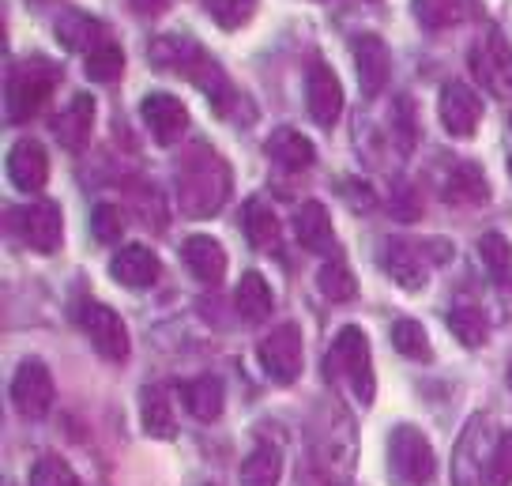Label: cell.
Returning <instances> with one entry per match:
<instances>
[{
	"mask_svg": "<svg viewBox=\"0 0 512 486\" xmlns=\"http://www.w3.org/2000/svg\"><path fill=\"white\" fill-rule=\"evenodd\" d=\"M234 189V174L219 151L208 144L189 147V155L177 166V208L189 219H211L226 204Z\"/></svg>",
	"mask_w": 512,
	"mask_h": 486,
	"instance_id": "1",
	"label": "cell"
},
{
	"mask_svg": "<svg viewBox=\"0 0 512 486\" xmlns=\"http://www.w3.org/2000/svg\"><path fill=\"white\" fill-rule=\"evenodd\" d=\"M57 76H61L57 65L46 61V57H27V61L12 65L8 87H4V95H8V121H31L46 106V98L53 95Z\"/></svg>",
	"mask_w": 512,
	"mask_h": 486,
	"instance_id": "2",
	"label": "cell"
},
{
	"mask_svg": "<svg viewBox=\"0 0 512 486\" xmlns=\"http://www.w3.org/2000/svg\"><path fill=\"white\" fill-rule=\"evenodd\" d=\"M328 377L347 381L362 404L373 400V385H377V381H373V362H369V340L358 324L339 328L336 343H332V351H328Z\"/></svg>",
	"mask_w": 512,
	"mask_h": 486,
	"instance_id": "3",
	"label": "cell"
},
{
	"mask_svg": "<svg viewBox=\"0 0 512 486\" xmlns=\"http://www.w3.org/2000/svg\"><path fill=\"white\" fill-rule=\"evenodd\" d=\"M497 441L490 430V419L479 415L464 426V434L456 441L452 453V486H486L490 483V468H494Z\"/></svg>",
	"mask_w": 512,
	"mask_h": 486,
	"instance_id": "4",
	"label": "cell"
},
{
	"mask_svg": "<svg viewBox=\"0 0 512 486\" xmlns=\"http://www.w3.org/2000/svg\"><path fill=\"white\" fill-rule=\"evenodd\" d=\"M388 468L392 479L403 486H426L437 475V456H433L430 441L415 426H396L388 438Z\"/></svg>",
	"mask_w": 512,
	"mask_h": 486,
	"instance_id": "5",
	"label": "cell"
},
{
	"mask_svg": "<svg viewBox=\"0 0 512 486\" xmlns=\"http://www.w3.org/2000/svg\"><path fill=\"white\" fill-rule=\"evenodd\" d=\"M471 76L497 98H512V46L501 34H482L467 53Z\"/></svg>",
	"mask_w": 512,
	"mask_h": 486,
	"instance_id": "6",
	"label": "cell"
},
{
	"mask_svg": "<svg viewBox=\"0 0 512 486\" xmlns=\"http://www.w3.org/2000/svg\"><path fill=\"white\" fill-rule=\"evenodd\" d=\"M256 358H260V366H264V373L272 377L275 385H294L302 377L305 362L298 324H279L275 332H268L256 347Z\"/></svg>",
	"mask_w": 512,
	"mask_h": 486,
	"instance_id": "7",
	"label": "cell"
},
{
	"mask_svg": "<svg viewBox=\"0 0 512 486\" xmlns=\"http://www.w3.org/2000/svg\"><path fill=\"white\" fill-rule=\"evenodd\" d=\"M12 230L19 234V242L34 249V253H57L64 242V223H61V208L53 200H38V204H27V208H16L12 215Z\"/></svg>",
	"mask_w": 512,
	"mask_h": 486,
	"instance_id": "8",
	"label": "cell"
},
{
	"mask_svg": "<svg viewBox=\"0 0 512 486\" xmlns=\"http://www.w3.org/2000/svg\"><path fill=\"white\" fill-rule=\"evenodd\" d=\"M76 324H80L83 336L91 340V347L102 358H110V362H125L128 358V328L110 306H102V302H80Z\"/></svg>",
	"mask_w": 512,
	"mask_h": 486,
	"instance_id": "9",
	"label": "cell"
},
{
	"mask_svg": "<svg viewBox=\"0 0 512 486\" xmlns=\"http://www.w3.org/2000/svg\"><path fill=\"white\" fill-rule=\"evenodd\" d=\"M12 404L23 419H46L53 407V377L42 358H23L12 377Z\"/></svg>",
	"mask_w": 512,
	"mask_h": 486,
	"instance_id": "10",
	"label": "cell"
},
{
	"mask_svg": "<svg viewBox=\"0 0 512 486\" xmlns=\"http://www.w3.org/2000/svg\"><path fill=\"white\" fill-rule=\"evenodd\" d=\"M305 110L320 129H332L343 114V87L328 61H313L305 72Z\"/></svg>",
	"mask_w": 512,
	"mask_h": 486,
	"instance_id": "11",
	"label": "cell"
},
{
	"mask_svg": "<svg viewBox=\"0 0 512 486\" xmlns=\"http://www.w3.org/2000/svg\"><path fill=\"white\" fill-rule=\"evenodd\" d=\"M437 110H441V125H445L448 136H456V140H471L475 132H479V121H482V98L467 87V83L452 80L441 87V102H437Z\"/></svg>",
	"mask_w": 512,
	"mask_h": 486,
	"instance_id": "12",
	"label": "cell"
},
{
	"mask_svg": "<svg viewBox=\"0 0 512 486\" xmlns=\"http://www.w3.org/2000/svg\"><path fill=\"white\" fill-rule=\"evenodd\" d=\"M140 117H144L151 140L162 147L177 144L185 136V129H189V110L181 106V98L166 95V91H151L140 102Z\"/></svg>",
	"mask_w": 512,
	"mask_h": 486,
	"instance_id": "13",
	"label": "cell"
},
{
	"mask_svg": "<svg viewBox=\"0 0 512 486\" xmlns=\"http://www.w3.org/2000/svg\"><path fill=\"white\" fill-rule=\"evenodd\" d=\"M384 272L396 279V287H403V291H422L426 279H430V253H426V245L388 238L384 242Z\"/></svg>",
	"mask_w": 512,
	"mask_h": 486,
	"instance_id": "14",
	"label": "cell"
},
{
	"mask_svg": "<svg viewBox=\"0 0 512 486\" xmlns=\"http://www.w3.org/2000/svg\"><path fill=\"white\" fill-rule=\"evenodd\" d=\"M354 68H358V87L366 98H377L388 87L392 76V53L377 34H358L354 38Z\"/></svg>",
	"mask_w": 512,
	"mask_h": 486,
	"instance_id": "15",
	"label": "cell"
},
{
	"mask_svg": "<svg viewBox=\"0 0 512 486\" xmlns=\"http://www.w3.org/2000/svg\"><path fill=\"white\" fill-rule=\"evenodd\" d=\"M8 178L19 193H42L49 181V159L42 144L34 140H19L12 151H8Z\"/></svg>",
	"mask_w": 512,
	"mask_h": 486,
	"instance_id": "16",
	"label": "cell"
},
{
	"mask_svg": "<svg viewBox=\"0 0 512 486\" xmlns=\"http://www.w3.org/2000/svg\"><path fill=\"white\" fill-rule=\"evenodd\" d=\"M91 129H95V98L91 95H76L53 117V136L64 151H83L91 140Z\"/></svg>",
	"mask_w": 512,
	"mask_h": 486,
	"instance_id": "17",
	"label": "cell"
},
{
	"mask_svg": "<svg viewBox=\"0 0 512 486\" xmlns=\"http://www.w3.org/2000/svg\"><path fill=\"white\" fill-rule=\"evenodd\" d=\"M147 57H151V65L162 68V72H177V76H189L192 68L200 65L208 53L204 46H196L192 38L185 34H159L151 49H147Z\"/></svg>",
	"mask_w": 512,
	"mask_h": 486,
	"instance_id": "18",
	"label": "cell"
},
{
	"mask_svg": "<svg viewBox=\"0 0 512 486\" xmlns=\"http://www.w3.org/2000/svg\"><path fill=\"white\" fill-rule=\"evenodd\" d=\"M294 238L309 253H336V230H332V215L320 200H309L294 215Z\"/></svg>",
	"mask_w": 512,
	"mask_h": 486,
	"instance_id": "19",
	"label": "cell"
},
{
	"mask_svg": "<svg viewBox=\"0 0 512 486\" xmlns=\"http://www.w3.org/2000/svg\"><path fill=\"white\" fill-rule=\"evenodd\" d=\"M159 257L147 249V245H125L117 257H113L110 264V276L121 283V287H128V291H144V287H151L155 279H159Z\"/></svg>",
	"mask_w": 512,
	"mask_h": 486,
	"instance_id": "20",
	"label": "cell"
},
{
	"mask_svg": "<svg viewBox=\"0 0 512 486\" xmlns=\"http://www.w3.org/2000/svg\"><path fill=\"white\" fill-rule=\"evenodd\" d=\"M441 196L456 208H479L490 200V185L475 162H456L441 181Z\"/></svg>",
	"mask_w": 512,
	"mask_h": 486,
	"instance_id": "21",
	"label": "cell"
},
{
	"mask_svg": "<svg viewBox=\"0 0 512 486\" xmlns=\"http://www.w3.org/2000/svg\"><path fill=\"white\" fill-rule=\"evenodd\" d=\"M181 260H185V268L192 276L200 283H208V287H215L226 276V249L208 234H192L189 242L181 245Z\"/></svg>",
	"mask_w": 512,
	"mask_h": 486,
	"instance_id": "22",
	"label": "cell"
},
{
	"mask_svg": "<svg viewBox=\"0 0 512 486\" xmlns=\"http://www.w3.org/2000/svg\"><path fill=\"white\" fill-rule=\"evenodd\" d=\"M53 34H57V42H61L68 53H95L102 42H110V38H106V27H102L95 16L76 12V8L57 19Z\"/></svg>",
	"mask_w": 512,
	"mask_h": 486,
	"instance_id": "23",
	"label": "cell"
},
{
	"mask_svg": "<svg viewBox=\"0 0 512 486\" xmlns=\"http://www.w3.org/2000/svg\"><path fill=\"white\" fill-rule=\"evenodd\" d=\"M181 400L189 407L192 419L200 422H215L223 415V400H226V389L223 381L215 377V373H200V377H192L181 385Z\"/></svg>",
	"mask_w": 512,
	"mask_h": 486,
	"instance_id": "24",
	"label": "cell"
},
{
	"mask_svg": "<svg viewBox=\"0 0 512 486\" xmlns=\"http://www.w3.org/2000/svg\"><path fill=\"white\" fill-rule=\"evenodd\" d=\"M234 309H238V317L245 324L268 321L275 309V294H272V287H268V279L260 276V272H245L238 283V291H234Z\"/></svg>",
	"mask_w": 512,
	"mask_h": 486,
	"instance_id": "25",
	"label": "cell"
},
{
	"mask_svg": "<svg viewBox=\"0 0 512 486\" xmlns=\"http://www.w3.org/2000/svg\"><path fill=\"white\" fill-rule=\"evenodd\" d=\"M140 422H144L147 438H174L177 434V419H174V400L162 385H147L140 392Z\"/></svg>",
	"mask_w": 512,
	"mask_h": 486,
	"instance_id": "26",
	"label": "cell"
},
{
	"mask_svg": "<svg viewBox=\"0 0 512 486\" xmlns=\"http://www.w3.org/2000/svg\"><path fill=\"white\" fill-rule=\"evenodd\" d=\"M241 227H245V238H249L253 249H260V253H275V249H279L283 230H279L275 211L268 208L260 196H253V200L245 204V211H241Z\"/></svg>",
	"mask_w": 512,
	"mask_h": 486,
	"instance_id": "27",
	"label": "cell"
},
{
	"mask_svg": "<svg viewBox=\"0 0 512 486\" xmlns=\"http://www.w3.org/2000/svg\"><path fill=\"white\" fill-rule=\"evenodd\" d=\"M411 12L426 31H445V27L471 19L475 0H411Z\"/></svg>",
	"mask_w": 512,
	"mask_h": 486,
	"instance_id": "28",
	"label": "cell"
},
{
	"mask_svg": "<svg viewBox=\"0 0 512 486\" xmlns=\"http://www.w3.org/2000/svg\"><path fill=\"white\" fill-rule=\"evenodd\" d=\"M268 159H275L283 170H309L313 159H317V151H313V144L305 140L302 132L275 129L268 136Z\"/></svg>",
	"mask_w": 512,
	"mask_h": 486,
	"instance_id": "29",
	"label": "cell"
},
{
	"mask_svg": "<svg viewBox=\"0 0 512 486\" xmlns=\"http://www.w3.org/2000/svg\"><path fill=\"white\" fill-rule=\"evenodd\" d=\"M125 193H128V208H132V215H136L147 230L166 227V196H162L151 181H132Z\"/></svg>",
	"mask_w": 512,
	"mask_h": 486,
	"instance_id": "30",
	"label": "cell"
},
{
	"mask_svg": "<svg viewBox=\"0 0 512 486\" xmlns=\"http://www.w3.org/2000/svg\"><path fill=\"white\" fill-rule=\"evenodd\" d=\"M279 475H283V456L275 445H256L241 464V486H279Z\"/></svg>",
	"mask_w": 512,
	"mask_h": 486,
	"instance_id": "31",
	"label": "cell"
},
{
	"mask_svg": "<svg viewBox=\"0 0 512 486\" xmlns=\"http://www.w3.org/2000/svg\"><path fill=\"white\" fill-rule=\"evenodd\" d=\"M317 287L328 302H351L354 294H358V279H354V272L347 268V260L332 257V260H324V264H320Z\"/></svg>",
	"mask_w": 512,
	"mask_h": 486,
	"instance_id": "32",
	"label": "cell"
},
{
	"mask_svg": "<svg viewBox=\"0 0 512 486\" xmlns=\"http://www.w3.org/2000/svg\"><path fill=\"white\" fill-rule=\"evenodd\" d=\"M448 328L464 347H482L490 340V321L479 306H452L448 309Z\"/></svg>",
	"mask_w": 512,
	"mask_h": 486,
	"instance_id": "33",
	"label": "cell"
},
{
	"mask_svg": "<svg viewBox=\"0 0 512 486\" xmlns=\"http://www.w3.org/2000/svg\"><path fill=\"white\" fill-rule=\"evenodd\" d=\"M479 257L486 264V272L494 279L497 287H512V245L509 238H501V234H482L479 238Z\"/></svg>",
	"mask_w": 512,
	"mask_h": 486,
	"instance_id": "34",
	"label": "cell"
},
{
	"mask_svg": "<svg viewBox=\"0 0 512 486\" xmlns=\"http://www.w3.org/2000/svg\"><path fill=\"white\" fill-rule=\"evenodd\" d=\"M392 347H396L403 358H411V362H430L433 358L426 328L418 321H411V317H403V321L392 324Z\"/></svg>",
	"mask_w": 512,
	"mask_h": 486,
	"instance_id": "35",
	"label": "cell"
},
{
	"mask_svg": "<svg viewBox=\"0 0 512 486\" xmlns=\"http://www.w3.org/2000/svg\"><path fill=\"white\" fill-rule=\"evenodd\" d=\"M125 72V53L113 42H102L95 53H87V76L95 83H117Z\"/></svg>",
	"mask_w": 512,
	"mask_h": 486,
	"instance_id": "36",
	"label": "cell"
},
{
	"mask_svg": "<svg viewBox=\"0 0 512 486\" xmlns=\"http://www.w3.org/2000/svg\"><path fill=\"white\" fill-rule=\"evenodd\" d=\"M204 4H208V16L215 19V27H223V31L245 27L256 12V0H204Z\"/></svg>",
	"mask_w": 512,
	"mask_h": 486,
	"instance_id": "37",
	"label": "cell"
},
{
	"mask_svg": "<svg viewBox=\"0 0 512 486\" xmlns=\"http://www.w3.org/2000/svg\"><path fill=\"white\" fill-rule=\"evenodd\" d=\"M31 486H83L80 475L68 468L61 456H42L31 471Z\"/></svg>",
	"mask_w": 512,
	"mask_h": 486,
	"instance_id": "38",
	"label": "cell"
},
{
	"mask_svg": "<svg viewBox=\"0 0 512 486\" xmlns=\"http://www.w3.org/2000/svg\"><path fill=\"white\" fill-rule=\"evenodd\" d=\"M91 230H95V238L102 245H110L121 238V230H125V219H121V208H113V204H98L91 211Z\"/></svg>",
	"mask_w": 512,
	"mask_h": 486,
	"instance_id": "39",
	"label": "cell"
},
{
	"mask_svg": "<svg viewBox=\"0 0 512 486\" xmlns=\"http://www.w3.org/2000/svg\"><path fill=\"white\" fill-rule=\"evenodd\" d=\"M339 196H343V204H347L351 211H358V215H366V211L377 208V189L366 185L362 178L339 181Z\"/></svg>",
	"mask_w": 512,
	"mask_h": 486,
	"instance_id": "40",
	"label": "cell"
},
{
	"mask_svg": "<svg viewBox=\"0 0 512 486\" xmlns=\"http://www.w3.org/2000/svg\"><path fill=\"white\" fill-rule=\"evenodd\" d=\"M490 483L494 486H512V430L505 438H497L494 468H490Z\"/></svg>",
	"mask_w": 512,
	"mask_h": 486,
	"instance_id": "41",
	"label": "cell"
},
{
	"mask_svg": "<svg viewBox=\"0 0 512 486\" xmlns=\"http://www.w3.org/2000/svg\"><path fill=\"white\" fill-rule=\"evenodd\" d=\"M392 211H396V219H418V200L407 185H396V193H392Z\"/></svg>",
	"mask_w": 512,
	"mask_h": 486,
	"instance_id": "42",
	"label": "cell"
},
{
	"mask_svg": "<svg viewBox=\"0 0 512 486\" xmlns=\"http://www.w3.org/2000/svg\"><path fill=\"white\" fill-rule=\"evenodd\" d=\"M31 4H38V8H49V4H57V0H31Z\"/></svg>",
	"mask_w": 512,
	"mask_h": 486,
	"instance_id": "43",
	"label": "cell"
},
{
	"mask_svg": "<svg viewBox=\"0 0 512 486\" xmlns=\"http://www.w3.org/2000/svg\"><path fill=\"white\" fill-rule=\"evenodd\" d=\"M509 174H512V159H509Z\"/></svg>",
	"mask_w": 512,
	"mask_h": 486,
	"instance_id": "44",
	"label": "cell"
},
{
	"mask_svg": "<svg viewBox=\"0 0 512 486\" xmlns=\"http://www.w3.org/2000/svg\"><path fill=\"white\" fill-rule=\"evenodd\" d=\"M509 385H512V370H509Z\"/></svg>",
	"mask_w": 512,
	"mask_h": 486,
	"instance_id": "45",
	"label": "cell"
},
{
	"mask_svg": "<svg viewBox=\"0 0 512 486\" xmlns=\"http://www.w3.org/2000/svg\"><path fill=\"white\" fill-rule=\"evenodd\" d=\"M509 121H512V117H509Z\"/></svg>",
	"mask_w": 512,
	"mask_h": 486,
	"instance_id": "46",
	"label": "cell"
}]
</instances>
